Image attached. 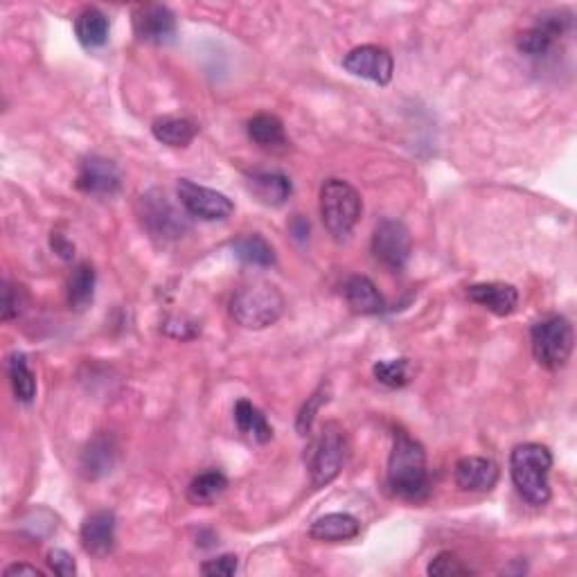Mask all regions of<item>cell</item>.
<instances>
[{"instance_id":"6da1fadb","label":"cell","mask_w":577,"mask_h":577,"mask_svg":"<svg viewBox=\"0 0 577 577\" xmlns=\"http://www.w3.org/2000/svg\"><path fill=\"white\" fill-rule=\"evenodd\" d=\"M386 481L390 492L404 501L417 503L431 494L429 467H426V451L422 442L408 436L402 429L395 431L393 436Z\"/></svg>"},{"instance_id":"7a4b0ae2","label":"cell","mask_w":577,"mask_h":577,"mask_svg":"<svg viewBox=\"0 0 577 577\" xmlns=\"http://www.w3.org/2000/svg\"><path fill=\"white\" fill-rule=\"evenodd\" d=\"M287 300L275 284L266 280L248 282L239 287L230 298V318L244 330H266L275 325L284 314Z\"/></svg>"},{"instance_id":"3957f363","label":"cell","mask_w":577,"mask_h":577,"mask_svg":"<svg viewBox=\"0 0 577 577\" xmlns=\"http://www.w3.org/2000/svg\"><path fill=\"white\" fill-rule=\"evenodd\" d=\"M550 469H553V454L539 442H523L514 447L510 456V474L517 492L535 508L550 501Z\"/></svg>"},{"instance_id":"277c9868","label":"cell","mask_w":577,"mask_h":577,"mask_svg":"<svg viewBox=\"0 0 577 577\" xmlns=\"http://www.w3.org/2000/svg\"><path fill=\"white\" fill-rule=\"evenodd\" d=\"M363 212L361 194L348 181L327 179L321 188V217L336 242H343L357 228Z\"/></svg>"},{"instance_id":"5b68a950","label":"cell","mask_w":577,"mask_h":577,"mask_svg":"<svg viewBox=\"0 0 577 577\" xmlns=\"http://www.w3.org/2000/svg\"><path fill=\"white\" fill-rule=\"evenodd\" d=\"M350 458L348 431L339 422H325L309 449V474L314 487L330 485L343 472Z\"/></svg>"},{"instance_id":"8992f818","label":"cell","mask_w":577,"mask_h":577,"mask_svg":"<svg viewBox=\"0 0 577 577\" xmlns=\"http://www.w3.org/2000/svg\"><path fill=\"white\" fill-rule=\"evenodd\" d=\"M532 357L546 370L564 368L575 348L573 325L564 316L541 318L530 330Z\"/></svg>"},{"instance_id":"52a82bcc","label":"cell","mask_w":577,"mask_h":577,"mask_svg":"<svg viewBox=\"0 0 577 577\" xmlns=\"http://www.w3.org/2000/svg\"><path fill=\"white\" fill-rule=\"evenodd\" d=\"M142 228L158 242H176L190 230L188 219L161 190H149L138 199Z\"/></svg>"},{"instance_id":"ba28073f","label":"cell","mask_w":577,"mask_h":577,"mask_svg":"<svg viewBox=\"0 0 577 577\" xmlns=\"http://www.w3.org/2000/svg\"><path fill=\"white\" fill-rule=\"evenodd\" d=\"M413 239L399 219H381L372 233V255L393 273H402L411 260Z\"/></svg>"},{"instance_id":"9c48e42d","label":"cell","mask_w":577,"mask_h":577,"mask_svg":"<svg viewBox=\"0 0 577 577\" xmlns=\"http://www.w3.org/2000/svg\"><path fill=\"white\" fill-rule=\"evenodd\" d=\"M176 194L183 210L190 217L203 221H226L235 212V203L224 192H217L206 185H199L190 179H181L176 183Z\"/></svg>"},{"instance_id":"30bf717a","label":"cell","mask_w":577,"mask_h":577,"mask_svg":"<svg viewBox=\"0 0 577 577\" xmlns=\"http://www.w3.org/2000/svg\"><path fill=\"white\" fill-rule=\"evenodd\" d=\"M573 28L571 14L566 12H546L541 14L537 23L526 30L517 41V48L521 55L530 59L546 57L553 50L555 43L564 37V34Z\"/></svg>"},{"instance_id":"8fae6325","label":"cell","mask_w":577,"mask_h":577,"mask_svg":"<svg viewBox=\"0 0 577 577\" xmlns=\"http://www.w3.org/2000/svg\"><path fill=\"white\" fill-rule=\"evenodd\" d=\"M343 68L354 77L388 86L395 73V59L381 46H359L343 57Z\"/></svg>"},{"instance_id":"7c38bea8","label":"cell","mask_w":577,"mask_h":577,"mask_svg":"<svg viewBox=\"0 0 577 577\" xmlns=\"http://www.w3.org/2000/svg\"><path fill=\"white\" fill-rule=\"evenodd\" d=\"M75 185L91 197H113L122 190L120 167L104 156H88L79 165Z\"/></svg>"},{"instance_id":"4fadbf2b","label":"cell","mask_w":577,"mask_h":577,"mask_svg":"<svg viewBox=\"0 0 577 577\" xmlns=\"http://www.w3.org/2000/svg\"><path fill=\"white\" fill-rule=\"evenodd\" d=\"M133 32L149 46H167L176 37V16L165 5H140L133 12Z\"/></svg>"},{"instance_id":"5bb4252c","label":"cell","mask_w":577,"mask_h":577,"mask_svg":"<svg viewBox=\"0 0 577 577\" xmlns=\"http://www.w3.org/2000/svg\"><path fill=\"white\" fill-rule=\"evenodd\" d=\"M499 476H501L499 465L483 456L460 458L454 469L456 485L463 492H476V494L492 492L496 483H499Z\"/></svg>"},{"instance_id":"9a60e30c","label":"cell","mask_w":577,"mask_h":577,"mask_svg":"<svg viewBox=\"0 0 577 577\" xmlns=\"http://www.w3.org/2000/svg\"><path fill=\"white\" fill-rule=\"evenodd\" d=\"M79 541L86 555L97 559L111 555L115 548V514L111 510H100L86 517L79 530Z\"/></svg>"},{"instance_id":"2e32d148","label":"cell","mask_w":577,"mask_h":577,"mask_svg":"<svg viewBox=\"0 0 577 577\" xmlns=\"http://www.w3.org/2000/svg\"><path fill=\"white\" fill-rule=\"evenodd\" d=\"M467 298L472 303L485 307L494 316H510L519 305L517 287L505 282H481L467 289Z\"/></svg>"},{"instance_id":"e0dca14e","label":"cell","mask_w":577,"mask_h":577,"mask_svg":"<svg viewBox=\"0 0 577 577\" xmlns=\"http://www.w3.org/2000/svg\"><path fill=\"white\" fill-rule=\"evenodd\" d=\"M345 303L354 314L361 316H377L386 309V300L379 294L377 284L366 275H352L343 287Z\"/></svg>"},{"instance_id":"ac0fdd59","label":"cell","mask_w":577,"mask_h":577,"mask_svg":"<svg viewBox=\"0 0 577 577\" xmlns=\"http://www.w3.org/2000/svg\"><path fill=\"white\" fill-rule=\"evenodd\" d=\"M248 190H251L257 201L264 203V206L278 208L282 203H287L291 192H294V185H291L289 176H284L282 172L255 170L248 174Z\"/></svg>"},{"instance_id":"d6986e66","label":"cell","mask_w":577,"mask_h":577,"mask_svg":"<svg viewBox=\"0 0 577 577\" xmlns=\"http://www.w3.org/2000/svg\"><path fill=\"white\" fill-rule=\"evenodd\" d=\"M246 131L248 138H251L260 149H266V152L282 154L289 149L287 131H284V124L278 115L271 113L255 115V118L248 120Z\"/></svg>"},{"instance_id":"ffe728a7","label":"cell","mask_w":577,"mask_h":577,"mask_svg":"<svg viewBox=\"0 0 577 577\" xmlns=\"http://www.w3.org/2000/svg\"><path fill=\"white\" fill-rule=\"evenodd\" d=\"M361 523L357 517L345 512L325 514V517L316 519L309 528V537L316 541H325V544H339V541H350L359 537Z\"/></svg>"},{"instance_id":"44dd1931","label":"cell","mask_w":577,"mask_h":577,"mask_svg":"<svg viewBox=\"0 0 577 577\" xmlns=\"http://www.w3.org/2000/svg\"><path fill=\"white\" fill-rule=\"evenodd\" d=\"M115 458H118L115 442L109 436H97L91 445L84 449L79 469H82V474L88 481H97V478L113 472Z\"/></svg>"},{"instance_id":"7402d4cb","label":"cell","mask_w":577,"mask_h":577,"mask_svg":"<svg viewBox=\"0 0 577 577\" xmlns=\"http://www.w3.org/2000/svg\"><path fill=\"white\" fill-rule=\"evenodd\" d=\"M111 32V21L97 7H86L75 19V37L86 50H97L106 46Z\"/></svg>"},{"instance_id":"603a6c76","label":"cell","mask_w":577,"mask_h":577,"mask_svg":"<svg viewBox=\"0 0 577 577\" xmlns=\"http://www.w3.org/2000/svg\"><path fill=\"white\" fill-rule=\"evenodd\" d=\"M152 133L158 142L167 147H188L197 138L199 127L181 115H161L152 122Z\"/></svg>"},{"instance_id":"cb8c5ba5","label":"cell","mask_w":577,"mask_h":577,"mask_svg":"<svg viewBox=\"0 0 577 577\" xmlns=\"http://www.w3.org/2000/svg\"><path fill=\"white\" fill-rule=\"evenodd\" d=\"M95 284H97L95 266L91 262L77 264L73 275H70V280H68V305H70V309H75V312H86V309L93 305Z\"/></svg>"},{"instance_id":"d4e9b609","label":"cell","mask_w":577,"mask_h":577,"mask_svg":"<svg viewBox=\"0 0 577 577\" xmlns=\"http://www.w3.org/2000/svg\"><path fill=\"white\" fill-rule=\"evenodd\" d=\"M7 375H10L16 402L32 404L34 397H37V375L32 372L28 357L23 352H12L7 357Z\"/></svg>"},{"instance_id":"484cf974","label":"cell","mask_w":577,"mask_h":577,"mask_svg":"<svg viewBox=\"0 0 577 577\" xmlns=\"http://www.w3.org/2000/svg\"><path fill=\"white\" fill-rule=\"evenodd\" d=\"M235 424L244 436L253 438L260 445H266L273 438V426L266 420V415L248 399H239L235 404Z\"/></svg>"},{"instance_id":"4316f807","label":"cell","mask_w":577,"mask_h":577,"mask_svg":"<svg viewBox=\"0 0 577 577\" xmlns=\"http://www.w3.org/2000/svg\"><path fill=\"white\" fill-rule=\"evenodd\" d=\"M233 251L239 262H244L248 266H257V269H269V266L275 264L273 246L257 233H248L235 239Z\"/></svg>"},{"instance_id":"83f0119b","label":"cell","mask_w":577,"mask_h":577,"mask_svg":"<svg viewBox=\"0 0 577 577\" xmlns=\"http://www.w3.org/2000/svg\"><path fill=\"white\" fill-rule=\"evenodd\" d=\"M228 478L217 472V469H210V472H203L197 478H192V483L188 485V501L192 505H210L226 492Z\"/></svg>"},{"instance_id":"f1b7e54d","label":"cell","mask_w":577,"mask_h":577,"mask_svg":"<svg viewBox=\"0 0 577 577\" xmlns=\"http://www.w3.org/2000/svg\"><path fill=\"white\" fill-rule=\"evenodd\" d=\"M372 375L388 388H404L413 377V366L408 359H384L372 366Z\"/></svg>"},{"instance_id":"f546056e","label":"cell","mask_w":577,"mask_h":577,"mask_svg":"<svg viewBox=\"0 0 577 577\" xmlns=\"http://www.w3.org/2000/svg\"><path fill=\"white\" fill-rule=\"evenodd\" d=\"M330 393H332L330 384L323 381V384L314 390L312 397H307V402L303 404V408H300L298 420H296V429H298L300 436H307V433L312 431L318 411H321V408L330 402Z\"/></svg>"},{"instance_id":"4dcf8cb0","label":"cell","mask_w":577,"mask_h":577,"mask_svg":"<svg viewBox=\"0 0 577 577\" xmlns=\"http://www.w3.org/2000/svg\"><path fill=\"white\" fill-rule=\"evenodd\" d=\"M426 573L431 577H460V575H472L474 571L456 553L442 550V553L433 557L429 566H426Z\"/></svg>"},{"instance_id":"1f68e13d","label":"cell","mask_w":577,"mask_h":577,"mask_svg":"<svg viewBox=\"0 0 577 577\" xmlns=\"http://www.w3.org/2000/svg\"><path fill=\"white\" fill-rule=\"evenodd\" d=\"M239 568L237 555H221L215 559H208V562L201 564V573L210 577H230L235 575Z\"/></svg>"},{"instance_id":"d6a6232c","label":"cell","mask_w":577,"mask_h":577,"mask_svg":"<svg viewBox=\"0 0 577 577\" xmlns=\"http://www.w3.org/2000/svg\"><path fill=\"white\" fill-rule=\"evenodd\" d=\"M48 564L52 568V573L59 577H75L77 575V562L75 557L64 548H55L48 553Z\"/></svg>"},{"instance_id":"836d02e7","label":"cell","mask_w":577,"mask_h":577,"mask_svg":"<svg viewBox=\"0 0 577 577\" xmlns=\"http://www.w3.org/2000/svg\"><path fill=\"white\" fill-rule=\"evenodd\" d=\"M19 305H21L19 294H16V289L5 280L3 282V321H12L14 316H19L21 312Z\"/></svg>"},{"instance_id":"e575fe53","label":"cell","mask_w":577,"mask_h":577,"mask_svg":"<svg viewBox=\"0 0 577 577\" xmlns=\"http://www.w3.org/2000/svg\"><path fill=\"white\" fill-rule=\"evenodd\" d=\"M50 246H52V251H55L61 257V260H73V257H75V244L68 242L64 235L52 233Z\"/></svg>"},{"instance_id":"d590c367","label":"cell","mask_w":577,"mask_h":577,"mask_svg":"<svg viewBox=\"0 0 577 577\" xmlns=\"http://www.w3.org/2000/svg\"><path fill=\"white\" fill-rule=\"evenodd\" d=\"M5 577H14V575H32V577H43V571H39L37 566H30V564H12L7 566L3 571Z\"/></svg>"},{"instance_id":"8d00e7d4","label":"cell","mask_w":577,"mask_h":577,"mask_svg":"<svg viewBox=\"0 0 577 577\" xmlns=\"http://www.w3.org/2000/svg\"><path fill=\"white\" fill-rule=\"evenodd\" d=\"M291 233H294L296 239H305L309 235V221L303 217H296L294 224H291Z\"/></svg>"}]
</instances>
